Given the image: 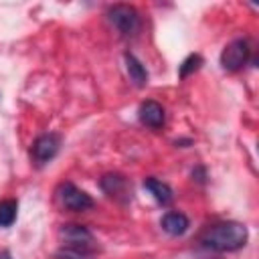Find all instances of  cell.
Masks as SVG:
<instances>
[{"mask_svg":"<svg viewBox=\"0 0 259 259\" xmlns=\"http://www.w3.org/2000/svg\"><path fill=\"white\" fill-rule=\"evenodd\" d=\"M200 241L206 249H212L219 253L237 251V249L245 247V243H247V227L241 223H235V221L219 223V225L208 227Z\"/></svg>","mask_w":259,"mask_h":259,"instance_id":"1","label":"cell"},{"mask_svg":"<svg viewBox=\"0 0 259 259\" xmlns=\"http://www.w3.org/2000/svg\"><path fill=\"white\" fill-rule=\"evenodd\" d=\"M59 239L65 245V253H61L65 259H87L95 251V237L83 225H63L59 229Z\"/></svg>","mask_w":259,"mask_h":259,"instance_id":"2","label":"cell"},{"mask_svg":"<svg viewBox=\"0 0 259 259\" xmlns=\"http://www.w3.org/2000/svg\"><path fill=\"white\" fill-rule=\"evenodd\" d=\"M107 18L123 36H134L140 30V14L130 4H115V6H111L107 10Z\"/></svg>","mask_w":259,"mask_h":259,"instance_id":"3","label":"cell"},{"mask_svg":"<svg viewBox=\"0 0 259 259\" xmlns=\"http://www.w3.org/2000/svg\"><path fill=\"white\" fill-rule=\"evenodd\" d=\"M57 198H59L63 208L73 210V212H83V210H89L93 206V198L87 192H83L81 188H77L75 184H71V182L59 184Z\"/></svg>","mask_w":259,"mask_h":259,"instance_id":"4","label":"cell"},{"mask_svg":"<svg viewBox=\"0 0 259 259\" xmlns=\"http://www.w3.org/2000/svg\"><path fill=\"white\" fill-rule=\"evenodd\" d=\"M249 53H251V49H249V42L247 40L237 38V40L229 42L223 49V53H221V65H223V69L225 71H239L247 63Z\"/></svg>","mask_w":259,"mask_h":259,"instance_id":"5","label":"cell"},{"mask_svg":"<svg viewBox=\"0 0 259 259\" xmlns=\"http://www.w3.org/2000/svg\"><path fill=\"white\" fill-rule=\"evenodd\" d=\"M59 144H61V142H59V136H55V134L38 136V138L34 140V144H32V150H30L32 160H34L38 166L51 162V160L57 156V152H59Z\"/></svg>","mask_w":259,"mask_h":259,"instance_id":"6","label":"cell"},{"mask_svg":"<svg viewBox=\"0 0 259 259\" xmlns=\"http://www.w3.org/2000/svg\"><path fill=\"white\" fill-rule=\"evenodd\" d=\"M138 115H140V121H142L144 125L154 127V130L162 127V125H164V119H166L164 107H162L158 101H144V103L140 105Z\"/></svg>","mask_w":259,"mask_h":259,"instance_id":"7","label":"cell"},{"mask_svg":"<svg viewBox=\"0 0 259 259\" xmlns=\"http://www.w3.org/2000/svg\"><path fill=\"white\" fill-rule=\"evenodd\" d=\"M101 188L111 198H119V196H123L125 200L130 198V184L119 174H107V176H103L101 178Z\"/></svg>","mask_w":259,"mask_h":259,"instance_id":"8","label":"cell"},{"mask_svg":"<svg viewBox=\"0 0 259 259\" xmlns=\"http://www.w3.org/2000/svg\"><path fill=\"white\" fill-rule=\"evenodd\" d=\"M160 225H162V229H164L168 235H172V237L184 235V233L188 231V227H190L186 214H182V212H166V214L162 217Z\"/></svg>","mask_w":259,"mask_h":259,"instance_id":"9","label":"cell"},{"mask_svg":"<svg viewBox=\"0 0 259 259\" xmlns=\"http://www.w3.org/2000/svg\"><path fill=\"white\" fill-rule=\"evenodd\" d=\"M144 188H146V190L154 196V200L160 202V204H170L172 198H174L172 188H170L166 182L158 180V178H146V180H144Z\"/></svg>","mask_w":259,"mask_h":259,"instance_id":"10","label":"cell"},{"mask_svg":"<svg viewBox=\"0 0 259 259\" xmlns=\"http://www.w3.org/2000/svg\"><path fill=\"white\" fill-rule=\"evenodd\" d=\"M125 71H127V75H130V79H132V83L136 85V87H144L146 83H148V71H146V67L136 59V55H132V53H125Z\"/></svg>","mask_w":259,"mask_h":259,"instance_id":"11","label":"cell"},{"mask_svg":"<svg viewBox=\"0 0 259 259\" xmlns=\"http://www.w3.org/2000/svg\"><path fill=\"white\" fill-rule=\"evenodd\" d=\"M16 210H18V202L14 198L0 200V227H10L16 219Z\"/></svg>","mask_w":259,"mask_h":259,"instance_id":"12","label":"cell"},{"mask_svg":"<svg viewBox=\"0 0 259 259\" xmlns=\"http://www.w3.org/2000/svg\"><path fill=\"white\" fill-rule=\"evenodd\" d=\"M200 65H202V57H200V55H188V57L182 61V65H180V69H178V75L184 79V77H188L190 73L198 71Z\"/></svg>","mask_w":259,"mask_h":259,"instance_id":"13","label":"cell"},{"mask_svg":"<svg viewBox=\"0 0 259 259\" xmlns=\"http://www.w3.org/2000/svg\"><path fill=\"white\" fill-rule=\"evenodd\" d=\"M0 259H12V257H10L8 251H2V253H0Z\"/></svg>","mask_w":259,"mask_h":259,"instance_id":"14","label":"cell"}]
</instances>
